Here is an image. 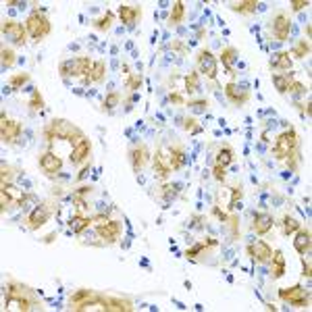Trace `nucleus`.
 <instances>
[{
	"instance_id": "1",
	"label": "nucleus",
	"mask_w": 312,
	"mask_h": 312,
	"mask_svg": "<svg viewBox=\"0 0 312 312\" xmlns=\"http://www.w3.org/2000/svg\"><path fill=\"white\" fill-rule=\"evenodd\" d=\"M44 138L46 142H54V140H69V142H77L79 138H83V133L77 125H73L67 119H54L44 127Z\"/></svg>"
},
{
	"instance_id": "2",
	"label": "nucleus",
	"mask_w": 312,
	"mask_h": 312,
	"mask_svg": "<svg viewBox=\"0 0 312 312\" xmlns=\"http://www.w3.org/2000/svg\"><path fill=\"white\" fill-rule=\"evenodd\" d=\"M5 304H7L5 308H13L15 306L21 312H27V310H32L36 306V298L32 296L29 287L13 281V283H9L7 292H5Z\"/></svg>"
},
{
	"instance_id": "3",
	"label": "nucleus",
	"mask_w": 312,
	"mask_h": 312,
	"mask_svg": "<svg viewBox=\"0 0 312 312\" xmlns=\"http://www.w3.org/2000/svg\"><path fill=\"white\" fill-rule=\"evenodd\" d=\"M25 29H27V36L36 42H42L44 38L50 36V21L48 17L44 15L42 11H32L29 17L25 19Z\"/></svg>"
},
{
	"instance_id": "4",
	"label": "nucleus",
	"mask_w": 312,
	"mask_h": 312,
	"mask_svg": "<svg viewBox=\"0 0 312 312\" xmlns=\"http://www.w3.org/2000/svg\"><path fill=\"white\" fill-rule=\"evenodd\" d=\"M298 152V133L294 129H287L283 133H279L275 146H273V156L277 161H285L292 154Z\"/></svg>"
},
{
	"instance_id": "5",
	"label": "nucleus",
	"mask_w": 312,
	"mask_h": 312,
	"mask_svg": "<svg viewBox=\"0 0 312 312\" xmlns=\"http://www.w3.org/2000/svg\"><path fill=\"white\" fill-rule=\"evenodd\" d=\"M94 67V60L90 56H77V58H71V60H65L60 65V75L63 77H83L92 71Z\"/></svg>"
},
{
	"instance_id": "6",
	"label": "nucleus",
	"mask_w": 312,
	"mask_h": 312,
	"mask_svg": "<svg viewBox=\"0 0 312 312\" xmlns=\"http://www.w3.org/2000/svg\"><path fill=\"white\" fill-rule=\"evenodd\" d=\"M279 298L285 304L296 306V308H308V304H310V292H308V289H304L302 285L279 289Z\"/></svg>"
},
{
	"instance_id": "7",
	"label": "nucleus",
	"mask_w": 312,
	"mask_h": 312,
	"mask_svg": "<svg viewBox=\"0 0 312 312\" xmlns=\"http://www.w3.org/2000/svg\"><path fill=\"white\" fill-rule=\"evenodd\" d=\"M196 65H198V73L206 75V79H216L219 63H216V58H214V54L210 50H200L198 58H196Z\"/></svg>"
},
{
	"instance_id": "8",
	"label": "nucleus",
	"mask_w": 312,
	"mask_h": 312,
	"mask_svg": "<svg viewBox=\"0 0 312 312\" xmlns=\"http://www.w3.org/2000/svg\"><path fill=\"white\" fill-rule=\"evenodd\" d=\"M100 294L92 292V289H77V292L71 296V310H87L90 306L100 304Z\"/></svg>"
},
{
	"instance_id": "9",
	"label": "nucleus",
	"mask_w": 312,
	"mask_h": 312,
	"mask_svg": "<svg viewBox=\"0 0 312 312\" xmlns=\"http://www.w3.org/2000/svg\"><path fill=\"white\" fill-rule=\"evenodd\" d=\"M3 34L13 40L15 46H23V44L27 42V29H25V25L23 23H17V21H13V19H5L3 21Z\"/></svg>"
},
{
	"instance_id": "10",
	"label": "nucleus",
	"mask_w": 312,
	"mask_h": 312,
	"mask_svg": "<svg viewBox=\"0 0 312 312\" xmlns=\"http://www.w3.org/2000/svg\"><path fill=\"white\" fill-rule=\"evenodd\" d=\"M289 32H292V21H289L287 13H283V11L275 13V17H273V21H271V34H273L279 42H287Z\"/></svg>"
},
{
	"instance_id": "11",
	"label": "nucleus",
	"mask_w": 312,
	"mask_h": 312,
	"mask_svg": "<svg viewBox=\"0 0 312 312\" xmlns=\"http://www.w3.org/2000/svg\"><path fill=\"white\" fill-rule=\"evenodd\" d=\"M19 136H21V123L7 119V115L3 113V117H0V138H3V142L13 144Z\"/></svg>"
},
{
	"instance_id": "12",
	"label": "nucleus",
	"mask_w": 312,
	"mask_h": 312,
	"mask_svg": "<svg viewBox=\"0 0 312 312\" xmlns=\"http://www.w3.org/2000/svg\"><path fill=\"white\" fill-rule=\"evenodd\" d=\"M225 96L233 106H243V104H248V100H250V92L243 90V87L239 83H235V81H229L225 85Z\"/></svg>"
},
{
	"instance_id": "13",
	"label": "nucleus",
	"mask_w": 312,
	"mask_h": 312,
	"mask_svg": "<svg viewBox=\"0 0 312 312\" xmlns=\"http://www.w3.org/2000/svg\"><path fill=\"white\" fill-rule=\"evenodd\" d=\"M90 154H92V142L83 136V138H79V140L73 144L71 163H73V165H81V163H85L87 159H90Z\"/></svg>"
},
{
	"instance_id": "14",
	"label": "nucleus",
	"mask_w": 312,
	"mask_h": 312,
	"mask_svg": "<svg viewBox=\"0 0 312 312\" xmlns=\"http://www.w3.org/2000/svg\"><path fill=\"white\" fill-rule=\"evenodd\" d=\"M48 219H50L48 206H46V204H40V206H36V208L29 212V216H27V227H29L32 231H38L40 227L46 225Z\"/></svg>"
},
{
	"instance_id": "15",
	"label": "nucleus",
	"mask_w": 312,
	"mask_h": 312,
	"mask_svg": "<svg viewBox=\"0 0 312 312\" xmlns=\"http://www.w3.org/2000/svg\"><path fill=\"white\" fill-rule=\"evenodd\" d=\"M119 19L127 27H133L142 19V7L138 5H121L119 7Z\"/></svg>"
},
{
	"instance_id": "16",
	"label": "nucleus",
	"mask_w": 312,
	"mask_h": 312,
	"mask_svg": "<svg viewBox=\"0 0 312 312\" xmlns=\"http://www.w3.org/2000/svg\"><path fill=\"white\" fill-rule=\"evenodd\" d=\"M246 250H248V254H250V256L256 260V262H271L273 248H271L266 241H262V239H258V241L250 243V246H248Z\"/></svg>"
},
{
	"instance_id": "17",
	"label": "nucleus",
	"mask_w": 312,
	"mask_h": 312,
	"mask_svg": "<svg viewBox=\"0 0 312 312\" xmlns=\"http://www.w3.org/2000/svg\"><path fill=\"white\" fill-rule=\"evenodd\" d=\"M294 235H296V239H294L296 252L302 254V256H308L310 254V248H312V233H310V229L308 227H300Z\"/></svg>"
},
{
	"instance_id": "18",
	"label": "nucleus",
	"mask_w": 312,
	"mask_h": 312,
	"mask_svg": "<svg viewBox=\"0 0 312 312\" xmlns=\"http://www.w3.org/2000/svg\"><path fill=\"white\" fill-rule=\"evenodd\" d=\"M100 310L104 312H129L133 310V304L123 298H100Z\"/></svg>"
},
{
	"instance_id": "19",
	"label": "nucleus",
	"mask_w": 312,
	"mask_h": 312,
	"mask_svg": "<svg viewBox=\"0 0 312 312\" xmlns=\"http://www.w3.org/2000/svg\"><path fill=\"white\" fill-rule=\"evenodd\" d=\"M40 169L46 175H56L63 169V159L54 152H46V154H42V159H40Z\"/></svg>"
},
{
	"instance_id": "20",
	"label": "nucleus",
	"mask_w": 312,
	"mask_h": 312,
	"mask_svg": "<svg viewBox=\"0 0 312 312\" xmlns=\"http://www.w3.org/2000/svg\"><path fill=\"white\" fill-rule=\"evenodd\" d=\"M121 221H108L104 227H98V235L106 241V243H115L119 237H121Z\"/></svg>"
},
{
	"instance_id": "21",
	"label": "nucleus",
	"mask_w": 312,
	"mask_h": 312,
	"mask_svg": "<svg viewBox=\"0 0 312 312\" xmlns=\"http://www.w3.org/2000/svg\"><path fill=\"white\" fill-rule=\"evenodd\" d=\"M273 225H275V219H273L269 212H256V214H254L252 229L256 231V235H266V233H271Z\"/></svg>"
},
{
	"instance_id": "22",
	"label": "nucleus",
	"mask_w": 312,
	"mask_h": 312,
	"mask_svg": "<svg viewBox=\"0 0 312 312\" xmlns=\"http://www.w3.org/2000/svg\"><path fill=\"white\" fill-rule=\"evenodd\" d=\"M129 163H131L133 171H136V173H142V169H144L146 163H148V150H146V146L133 148V150L129 152Z\"/></svg>"
},
{
	"instance_id": "23",
	"label": "nucleus",
	"mask_w": 312,
	"mask_h": 312,
	"mask_svg": "<svg viewBox=\"0 0 312 312\" xmlns=\"http://www.w3.org/2000/svg\"><path fill=\"white\" fill-rule=\"evenodd\" d=\"M292 56H289V52H277L271 56L269 60V67L273 71H292Z\"/></svg>"
},
{
	"instance_id": "24",
	"label": "nucleus",
	"mask_w": 312,
	"mask_h": 312,
	"mask_svg": "<svg viewBox=\"0 0 312 312\" xmlns=\"http://www.w3.org/2000/svg\"><path fill=\"white\" fill-rule=\"evenodd\" d=\"M237 48L235 46H227V48H223L221 50V54H219V60L223 63V67L227 69V73L229 75H235L233 73V65H235V60H237Z\"/></svg>"
},
{
	"instance_id": "25",
	"label": "nucleus",
	"mask_w": 312,
	"mask_h": 312,
	"mask_svg": "<svg viewBox=\"0 0 312 312\" xmlns=\"http://www.w3.org/2000/svg\"><path fill=\"white\" fill-rule=\"evenodd\" d=\"M296 79L294 71H285V73H273V83H275V90L279 94H287V87Z\"/></svg>"
},
{
	"instance_id": "26",
	"label": "nucleus",
	"mask_w": 312,
	"mask_h": 312,
	"mask_svg": "<svg viewBox=\"0 0 312 312\" xmlns=\"http://www.w3.org/2000/svg\"><path fill=\"white\" fill-rule=\"evenodd\" d=\"M188 163V156H185V150L181 146H171V171H179L183 169V165Z\"/></svg>"
},
{
	"instance_id": "27",
	"label": "nucleus",
	"mask_w": 312,
	"mask_h": 312,
	"mask_svg": "<svg viewBox=\"0 0 312 312\" xmlns=\"http://www.w3.org/2000/svg\"><path fill=\"white\" fill-rule=\"evenodd\" d=\"M271 262H273V279H281L285 275V266H287L283 252L281 250H275L273 256H271Z\"/></svg>"
},
{
	"instance_id": "28",
	"label": "nucleus",
	"mask_w": 312,
	"mask_h": 312,
	"mask_svg": "<svg viewBox=\"0 0 312 312\" xmlns=\"http://www.w3.org/2000/svg\"><path fill=\"white\" fill-rule=\"evenodd\" d=\"M233 159H235L233 148H231L229 144L221 146V150H219V154H216V165H221V167H225V169H227V167L233 163Z\"/></svg>"
},
{
	"instance_id": "29",
	"label": "nucleus",
	"mask_w": 312,
	"mask_h": 312,
	"mask_svg": "<svg viewBox=\"0 0 312 312\" xmlns=\"http://www.w3.org/2000/svg\"><path fill=\"white\" fill-rule=\"evenodd\" d=\"M302 227V223L298 221V219H294V216H289V214H285L283 219H281V233L283 235H294L298 229Z\"/></svg>"
},
{
	"instance_id": "30",
	"label": "nucleus",
	"mask_w": 312,
	"mask_h": 312,
	"mask_svg": "<svg viewBox=\"0 0 312 312\" xmlns=\"http://www.w3.org/2000/svg\"><path fill=\"white\" fill-rule=\"evenodd\" d=\"M233 13H241V15H250V13H256V9L260 7L256 0H241V3H231L229 5Z\"/></svg>"
},
{
	"instance_id": "31",
	"label": "nucleus",
	"mask_w": 312,
	"mask_h": 312,
	"mask_svg": "<svg viewBox=\"0 0 312 312\" xmlns=\"http://www.w3.org/2000/svg\"><path fill=\"white\" fill-rule=\"evenodd\" d=\"M92 225V219L90 216H81V214H73L71 216V221H69V227H71V231L73 233H81L83 229H87V227H90Z\"/></svg>"
},
{
	"instance_id": "32",
	"label": "nucleus",
	"mask_w": 312,
	"mask_h": 312,
	"mask_svg": "<svg viewBox=\"0 0 312 312\" xmlns=\"http://www.w3.org/2000/svg\"><path fill=\"white\" fill-rule=\"evenodd\" d=\"M183 90L192 96L196 92H200V75L198 71H190L185 77H183Z\"/></svg>"
},
{
	"instance_id": "33",
	"label": "nucleus",
	"mask_w": 312,
	"mask_h": 312,
	"mask_svg": "<svg viewBox=\"0 0 312 312\" xmlns=\"http://www.w3.org/2000/svg\"><path fill=\"white\" fill-rule=\"evenodd\" d=\"M183 17H185V5L181 0H177V3H173V11L169 15V25H179Z\"/></svg>"
},
{
	"instance_id": "34",
	"label": "nucleus",
	"mask_w": 312,
	"mask_h": 312,
	"mask_svg": "<svg viewBox=\"0 0 312 312\" xmlns=\"http://www.w3.org/2000/svg\"><path fill=\"white\" fill-rule=\"evenodd\" d=\"M3 190L9 194V198L13 200V204H19V206H23L25 204V200L29 198L27 194H23L19 188H15V185H11V183H7V185H3Z\"/></svg>"
},
{
	"instance_id": "35",
	"label": "nucleus",
	"mask_w": 312,
	"mask_h": 312,
	"mask_svg": "<svg viewBox=\"0 0 312 312\" xmlns=\"http://www.w3.org/2000/svg\"><path fill=\"white\" fill-rule=\"evenodd\" d=\"M90 77H92V83H102L104 77H106V63L102 58L94 60V67L90 71Z\"/></svg>"
},
{
	"instance_id": "36",
	"label": "nucleus",
	"mask_w": 312,
	"mask_h": 312,
	"mask_svg": "<svg viewBox=\"0 0 312 312\" xmlns=\"http://www.w3.org/2000/svg\"><path fill=\"white\" fill-rule=\"evenodd\" d=\"M113 21H115V13L106 11L102 17H98L96 21H92V25H94V29H98V32H108L110 25H113Z\"/></svg>"
},
{
	"instance_id": "37",
	"label": "nucleus",
	"mask_w": 312,
	"mask_h": 312,
	"mask_svg": "<svg viewBox=\"0 0 312 312\" xmlns=\"http://www.w3.org/2000/svg\"><path fill=\"white\" fill-rule=\"evenodd\" d=\"M206 246H216V241L214 239H210V237H206V239H202V241H198V243H194V246L188 250V258L190 260H196V256L202 252Z\"/></svg>"
},
{
	"instance_id": "38",
	"label": "nucleus",
	"mask_w": 312,
	"mask_h": 312,
	"mask_svg": "<svg viewBox=\"0 0 312 312\" xmlns=\"http://www.w3.org/2000/svg\"><path fill=\"white\" fill-rule=\"evenodd\" d=\"M292 54H294L296 58H306V56H310V40H298V44L294 46Z\"/></svg>"
},
{
	"instance_id": "39",
	"label": "nucleus",
	"mask_w": 312,
	"mask_h": 312,
	"mask_svg": "<svg viewBox=\"0 0 312 312\" xmlns=\"http://www.w3.org/2000/svg\"><path fill=\"white\" fill-rule=\"evenodd\" d=\"M27 106H29L32 113H40V110L46 106V102H44V96H42L38 90H34V92H32V98H29V102H27Z\"/></svg>"
},
{
	"instance_id": "40",
	"label": "nucleus",
	"mask_w": 312,
	"mask_h": 312,
	"mask_svg": "<svg viewBox=\"0 0 312 312\" xmlns=\"http://www.w3.org/2000/svg\"><path fill=\"white\" fill-rule=\"evenodd\" d=\"M27 81H29V73H15L9 77V87L11 90H19V87H23Z\"/></svg>"
},
{
	"instance_id": "41",
	"label": "nucleus",
	"mask_w": 312,
	"mask_h": 312,
	"mask_svg": "<svg viewBox=\"0 0 312 312\" xmlns=\"http://www.w3.org/2000/svg\"><path fill=\"white\" fill-rule=\"evenodd\" d=\"M119 102H121V94L119 92H108L106 98H104V108L113 110L115 106H119Z\"/></svg>"
},
{
	"instance_id": "42",
	"label": "nucleus",
	"mask_w": 312,
	"mask_h": 312,
	"mask_svg": "<svg viewBox=\"0 0 312 312\" xmlns=\"http://www.w3.org/2000/svg\"><path fill=\"white\" fill-rule=\"evenodd\" d=\"M0 56H3V58H0V60H3V67H5V69H7V67H13L15 65V52L11 50V48H3V50H0Z\"/></svg>"
},
{
	"instance_id": "43",
	"label": "nucleus",
	"mask_w": 312,
	"mask_h": 312,
	"mask_svg": "<svg viewBox=\"0 0 312 312\" xmlns=\"http://www.w3.org/2000/svg\"><path fill=\"white\" fill-rule=\"evenodd\" d=\"M142 81H144V77H142L140 73H133V75L127 77L125 85L129 87V90H140V87H142Z\"/></svg>"
},
{
	"instance_id": "44",
	"label": "nucleus",
	"mask_w": 312,
	"mask_h": 312,
	"mask_svg": "<svg viewBox=\"0 0 312 312\" xmlns=\"http://www.w3.org/2000/svg\"><path fill=\"white\" fill-rule=\"evenodd\" d=\"M287 92L292 94V96H302V94H306L308 90H306V85H302L300 81H292V83H289V87H287Z\"/></svg>"
},
{
	"instance_id": "45",
	"label": "nucleus",
	"mask_w": 312,
	"mask_h": 312,
	"mask_svg": "<svg viewBox=\"0 0 312 312\" xmlns=\"http://www.w3.org/2000/svg\"><path fill=\"white\" fill-rule=\"evenodd\" d=\"M241 196H243L241 188H233V192H231V200H229V208H231V210H235V208H237V204H239Z\"/></svg>"
},
{
	"instance_id": "46",
	"label": "nucleus",
	"mask_w": 312,
	"mask_h": 312,
	"mask_svg": "<svg viewBox=\"0 0 312 312\" xmlns=\"http://www.w3.org/2000/svg\"><path fill=\"white\" fill-rule=\"evenodd\" d=\"M198 121L196 119H185L183 121V127H185V131H190V133H194V136H196V133H200V131H202V127H200V125H196Z\"/></svg>"
},
{
	"instance_id": "47",
	"label": "nucleus",
	"mask_w": 312,
	"mask_h": 312,
	"mask_svg": "<svg viewBox=\"0 0 312 312\" xmlns=\"http://www.w3.org/2000/svg\"><path fill=\"white\" fill-rule=\"evenodd\" d=\"M212 177L216 181H225V177H227V173H225V167H221V165H214V169H212Z\"/></svg>"
},
{
	"instance_id": "48",
	"label": "nucleus",
	"mask_w": 312,
	"mask_h": 312,
	"mask_svg": "<svg viewBox=\"0 0 312 312\" xmlns=\"http://www.w3.org/2000/svg\"><path fill=\"white\" fill-rule=\"evenodd\" d=\"M13 204V200L9 198V194L5 192V190H0V206H3V208H0V210H3V212H7V208Z\"/></svg>"
},
{
	"instance_id": "49",
	"label": "nucleus",
	"mask_w": 312,
	"mask_h": 312,
	"mask_svg": "<svg viewBox=\"0 0 312 312\" xmlns=\"http://www.w3.org/2000/svg\"><path fill=\"white\" fill-rule=\"evenodd\" d=\"M188 106H192L194 110H204V108L208 106V100H206V98H202V100H190Z\"/></svg>"
},
{
	"instance_id": "50",
	"label": "nucleus",
	"mask_w": 312,
	"mask_h": 312,
	"mask_svg": "<svg viewBox=\"0 0 312 312\" xmlns=\"http://www.w3.org/2000/svg\"><path fill=\"white\" fill-rule=\"evenodd\" d=\"M108 221H110V219H108V214H96V216H92V223L96 225V229H98V227H104Z\"/></svg>"
},
{
	"instance_id": "51",
	"label": "nucleus",
	"mask_w": 312,
	"mask_h": 312,
	"mask_svg": "<svg viewBox=\"0 0 312 312\" xmlns=\"http://www.w3.org/2000/svg\"><path fill=\"white\" fill-rule=\"evenodd\" d=\"M289 7H292V11H302L304 7H310V3L308 0H292V3H289Z\"/></svg>"
},
{
	"instance_id": "52",
	"label": "nucleus",
	"mask_w": 312,
	"mask_h": 312,
	"mask_svg": "<svg viewBox=\"0 0 312 312\" xmlns=\"http://www.w3.org/2000/svg\"><path fill=\"white\" fill-rule=\"evenodd\" d=\"M11 179V169L7 165H3V173H0V181H3V185H7Z\"/></svg>"
},
{
	"instance_id": "53",
	"label": "nucleus",
	"mask_w": 312,
	"mask_h": 312,
	"mask_svg": "<svg viewBox=\"0 0 312 312\" xmlns=\"http://www.w3.org/2000/svg\"><path fill=\"white\" fill-rule=\"evenodd\" d=\"M302 275L306 277V279H310V260L308 258H302Z\"/></svg>"
},
{
	"instance_id": "54",
	"label": "nucleus",
	"mask_w": 312,
	"mask_h": 312,
	"mask_svg": "<svg viewBox=\"0 0 312 312\" xmlns=\"http://www.w3.org/2000/svg\"><path fill=\"white\" fill-rule=\"evenodd\" d=\"M212 214H214V216H216V219H219L221 223H225V221H227V216H229L227 212H223V210H221L219 206H214V208H212Z\"/></svg>"
},
{
	"instance_id": "55",
	"label": "nucleus",
	"mask_w": 312,
	"mask_h": 312,
	"mask_svg": "<svg viewBox=\"0 0 312 312\" xmlns=\"http://www.w3.org/2000/svg\"><path fill=\"white\" fill-rule=\"evenodd\" d=\"M169 100H171V102H173V104H179V106H181V104H183V102H185V100H183V96H181V94H179V92H173V94H171V96H169Z\"/></svg>"
},
{
	"instance_id": "56",
	"label": "nucleus",
	"mask_w": 312,
	"mask_h": 312,
	"mask_svg": "<svg viewBox=\"0 0 312 312\" xmlns=\"http://www.w3.org/2000/svg\"><path fill=\"white\" fill-rule=\"evenodd\" d=\"M87 173H90V165H85V167L81 169V173H77V179H83V177H85Z\"/></svg>"
},
{
	"instance_id": "57",
	"label": "nucleus",
	"mask_w": 312,
	"mask_h": 312,
	"mask_svg": "<svg viewBox=\"0 0 312 312\" xmlns=\"http://www.w3.org/2000/svg\"><path fill=\"white\" fill-rule=\"evenodd\" d=\"M310 34H312V27H310V25H306V38H310Z\"/></svg>"
}]
</instances>
